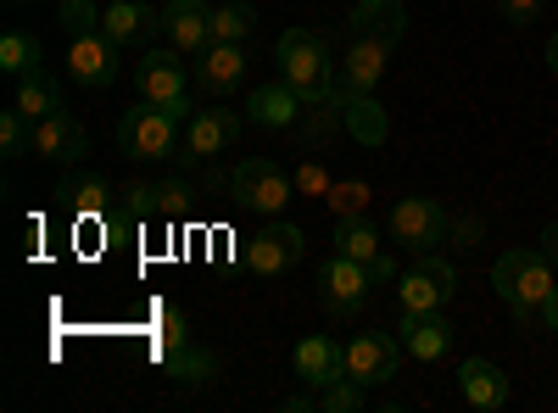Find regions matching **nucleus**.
Returning <instances> with one entry per match:
<instances>
[{
	"label": "nucleus",
	"mask_w": 558,
	"mask_h": 413,
	"mask_svg": "<svg viewBox=\"0 0 558 413\" xmlns=\"http://www.w3.org/2000/svg\"><path fill=\"white\" fill-rule=\"evenodd\" d=\"M492 286H497V296L508 302V313H514L520 325L531 330V325H542L547 302L558 296V268L542 257V246H536V252L520 246V252H502V257H497Z\"/></svg>",
	"instance_id": "1"
},
{
	"label": "nucleus",
	"mask_w": 558,
	"mask_h": 413,
	"mask_svg": "<svg viewBox=\"0 0 558 413\" xmlns=\"http://www.w3.org/2000/svg\"><path fill=\"white\" fill-rule=\"evenodd\" d=\"M274 68L286 78L307 107L336 101V57H330V39L313 34V28H286L274 45Z\"/></svg>",
	"instance_id": "2"
},
{
	"label": "nucleus",
	"mask_w": 558,
	"mask_h": 413,
	"mask_svg": "<svg viewBox=\"0 0 558 413\" xmlns=\"http://www.w3.org/2000/svg\"><path fill=\"white\" fill-rule=\"evenodd\" d=\"M229 196H235L241 212H257V218H279L291 202H296V185L291 173L268 162V157H246L235 162V173H229Z\"/></svg>",
	"instance_id": "3"
},
{
	"label": "nucleus",
	"mask_w": 558,
	"mask_h": 413,
	"mask_svg": "<svg viewBox=\"0 0 558 413\" xmlns=\"http://www.w3.org/2000/svg\"><path fill=\"white\" fill-rule=\"evenodd\" d=\"M179 129H184V123H179L168 107L140 101V107H129L123 123H118V146H123L134 162H162L168 151H179Z\"/></svg>",
	"instance_id": "4"
},
{
	"label": "nucleus",
	"mask_w": 558,
	"mask_h": 413,
	"mask_svg": "<svg viewBox=\"0 0 558 413\" xmlns=\"http://www.w3.org/2000/svg\"><path fill=\"white\" fill-rule=\"evenodd\" d=\"M447 235H452V218H447L441 202H430V196H402V202L391 207V241H397L402 252L425 257V252H436Z\"/></svg>",
	"instance_id": "5"
},
{
	"label": "nucleus",
	"mask_w": 558,
	"mask_h": 413,
	"mask_svg": "<svg viewBox=\"0 0 558 413\" xmlns=\"http://www.w3.org/2000/svg\"><path fill=\"white\" fill-rule=\"evenodd\" d=\"M380 280H375V268L368 263H352V257H330L318 268V302H324V313L330 318H352V313H363V302H368V291H375Z\"/></svg>",
	"instance_id": "6"
},
{
	"label": "nucleus",
	"mask_w": 558,
	"mask_h": 413,
	"mask_svg": "<svg viewBox=\"0 0 558 413\" xmlns=\"http://www.w3.org/2000/svg\"><path fill=\"white\" fill-rule=\"evenodd\" d=\"M134 89H140V101H151V107H168L179 123L191 118V78H184V68L168 57V51H146L134 68Z\"/></svg>",
	"instance_id": "7"
},
{
	"label": "nucleus",
	"mask_w": 558,
	"mask_h": 413,
	"mask_svg": "<svg viewBox=\"0 0 558 413\" xmlns=\"http://www.w3.org/2000/svg\"><path fill=\"white\" fill-rule=\"evenodd\" d=\"M241 257H246V268L252 274H263V280H279V274H291L302 257H307V235L296 223H268V229H257V235L241 246Z\"/></svg>",
	"instance_id": "8"
},
{
	"label": "nucleus",
	"mask_w": 558,
	"mask_h": 413,
	"mask_svg": "<svg viewBox=\"0 0 558 413\" xmlns=\"http://www.w3.org/2000/svg\"><path fill=\"white\" fill-rule=\"evenodd\" d=\"M241 141V118L229 112V107H196L191 118H184L179 129V157H191V162H213L218 151H229Z\"/></svg>",
	"instance_id": "9"
},
{
	"label": "nucleus",
	"mask_w": 558,
	"mask_h": 413,
	"mask_svg": "<svg viewBox=\"0 0 558 413\" xmlns=\"http://www.w3.org/2000/svg\"><path fill=\"white\" fill-rule=\"evenodd\" d=\"M452 291H458V274H452V263L425 252V257H418V263L402 274L397 302H402V313H436V307H447V302H452Z\"/></svg>",
	"instance_id": "10"
},
{
	"label": "nucleus",
	"mask_w": 558,
	"mask_h": 413,
	"mask_svg": "<svg viewBox=\"0 0 558 413\" xmlns=\"http://www.w3.org/2000/svg\"><path fill=\"white\" fill-rule=\"evenodd\" d=\"M68 73H73L84 89H107V84H118V73H123V45L107 39L101 28L68 39Z\"/></svg>",
	"instance_id": "11"
},
{
	"label": "nucleus",
	"mask_w": 558,
	"mask_h": 413,
	"mask_svg": "<svg viewBox=\"0 0 558 413\" xmlns=\"http://www.w3.org/2000/svg\"><path fill=\"white\" fill-rule=\"evenodd\" d=\"M402 369V341L386 336V330H363L347 341V375L357 386H386L391 375Z\"/></svg>",
	"instance_id": "12"
},
{
	"label": "nucleus",
	"mask_w": 558,
	"mask_h": 413,
	"mask_svg": "<svg viewBox=\"0 0 558 413\" xmlns=\"http://www.w3.org/2000/svg\"><path fill=\"white\" fill-rule=\"evenodd\" d=\"M386 62H391V45H380V39H352L347 57L336 62V101L368 96V89L386 78Z\"/></svg>",
	"instance_id": "13"
},
{
	"label": "nucleus",
	"mask_w": 558,
	"mask_h": 413,
	"mask_svg": "<svg viewBox=\"0 0 558 413\" xmlns=\"http://www.w3.org/2000/svg\"><path fill=\"white\" fill-rule=\"evenodd\" d=\"M162 34H168V45L179 57H202L213 45V7H202V0H168Z\"/></svg>",
	"instance_id": "14"
},
{
	"label": "nucleus",
	"mask_w": 558,
	"mask_h": 413,
	"mask_svg": "<svg viewBox=\"0 0 558 413\" xmlns=\"http://www.w3.org/2000/svg\"><path fill=\"white\" fill-rule=\"evenodd\" d=\"M302 112H307V101L296 96V89H291L286 78L257 84L252 96H246V118H252L257 129H274V134H291V129L302 123Z\"/></svg>",
	"instance_id": "15"
},
{
	"label": "nucleus",
	"mask_w": 558,
	"mask_h": 413,
	"mask_svg": "<svg viewBox=\"0 0 558 413\" xmlns=\"http://www.w3.org/2000/svg\"><path fill=\"white\" fill-rule=\"evenodd\" d=\"M34 151L45 162H57V168H73L89 151V134H84V123L73 112H51V118L34 123Z\"/></svg>",
	"instance_id": "16"
},
{
	"label": "nucleus",
	"mask_w": 558,
	"mask_h": 413,
	"mask_svg": "<svg viewBox=\"0 0 558 413\" xmlns=\"http://www.w3.org/2000/svg\"><path fill=\"white\" fill-rule=\"evenodd\" d=\"M241 78H246V45L213 39L196 57V89L202 96H229V89H241Z\"/></svg>",
	"instance_id": "17"
},
{
	"label": "nucleus",
	"mask_w": 558,
	"mask_h": 413,
	"mask_svg": "<svg viewBox=\"0 0 558 413\" xmlns=\"http://www.w3.org/2000/svg\"><path fill=\"white\" fill-rule=\"evenodd\" d=\"M296 375H302V386H313V391L347 380V347H341L336 336H307V341H296Z\"/></svg>",
	"instance_id": "18"
},
{
	"label": "nucleus",
	"mask_w": 558,
	"mask_h": 413,
	"mask_svg": "<svg viewBox=\"0 0 558 413\" xmlns=\"http://www.w3.org/2000/svg\"><path fill=\"white\" fill-rule=\"evenodd\" d=\"M57 207H62L68 218H101V212H112V207H118V191L107 185L101 173L78 168V173H68L62 185H57Z\"/></svg>",
	"instance_id": "19"
},
{
	"label": "nucleus",
	"mask_w": 558,
	"mask_h": 413,
	"mask_svg": "<svg viewBox=\"0 0 558 413\" xmlns=\"http://www.w3.org/2000/svg\"><path fill=\"white\" fill-rule=\"evenodd\" d=\"M397 341H402V352H413L418 363H436V357L452 352V325L441 318V307H436V313H402Z\"/></svg>",
	"instance_id": "20"
},
{
	"label": "nucleus",
	"mask_w": 558,
	"mask_h": 413,
	"mask_svg": "<svg viewBox=\"0 0 558 413\" xmlns=\"http://www.w3.org/2000/svg\"><path fill=\"white\" fill-rule=\"evenodd\" d=\"M352 39H380V45H397L408 34V12L402 0H357L352 17H347Z\"/></svg>",
	"instance_id": "21"
},
{
	"label": "nucleus",
	"mask_w": 558,
	"mask_h": 413,
	"mask_svg": "<svg viewBox=\"0 0 558 413\" xmlns=\"http://www.w3.org/2000/svg\"><path fill=\"white\" fill-rule=\"evenodd\" d=\"M101 34L118 39V45H140V39L162 34V12L146 7V0H118V7L101 12Z\"/></svg>",
	"instance_id": "22"
},
{
	"label": "nucleus",
	"mask_w": 558,
	"mask_h": 413,
	"mask_svg": "<svg viewBox=\"0 0 558 413\" xmlns=\"http://www.w3.org/2000/svg\"><path fill=\"white\" fill-rule=\"evenodd\" d=\"M458 391H463V402L470 408H508V375L497 369V363H486V357H470L458 369Z\"/></svg>",
	"instance_id": "23"
},
{
	"label": "nucleus",
	"mask_w": 558,
	"mask_h": 413,
	"mask_svg": "<svg viewBox=\"0 0 558 413\" xmlns=\"http://www.w3.org/2000/svg\"><path fill=\"white\" fill-rule=\"evenodd\" d=\"M17 112H28L34 123L51 118V112H62V84L45 73V68L23 73V78H17Z\"/></svg>",
	"instance_id": "24"
},
{
	"label": "nucleus",
	"mask_w": 558,
	"mask_h": 413,
	"mask_svg": "<svg viewBox=\"0 0 558 413\" xmlns=\"http://www.w3.org/2000/svg\"><path fill=\"white\" fill-rule=\"evenodd\" d=\"M336 252L352 257V263H380V229L368 223L363 212L357 218H336Z\"/></svg>",
	"instance_id": "25"
},
{
	"label": "nucleus",
	"mask_w": 558,
	"mask_h": 413,
	"mask_svg": "<svg viewBox=\"0 0 558 413\" xmlns=\"http://www.w3.org/2000/svg\"><path fill=\"white\" fill-rule=\"evenodd\" d=\"M162 369H168L179 386H202V380L218 375V357H213L207 347H196V341H184V347H173V352L162 357Z\"/></svg>",
	"instance_id": "26"
},
{
	"label": "nucleus",
	"mask_w": 558,
	"mask_h": 413,
	"mask_svg": "<svg viewBox=\"0 0 558 413\" xmlns=\"http://www.w3.org/2000/svg\"><path fill=\"white\" fill-rule=\"evenodd\" d=\"M341 118H347V134H357L363 146H380V141H386V112L368 101V96L341 101Z\"/></svg>",
	"instance_id": "27"
},
{
	"label": "nucleus",
	"mask_w": 558,
	"mask_h": 413,
	"mask_svg": "<svg viewBox=\"0 0 558 413\" xmlns=\"http://www.w3.org/2000/svg\"><path fill=\"white\" fill-rule=\"evenodd\" d=\"M34 68H39V39L23 34V28H12L7 39H0V73L23 78V73H34Z\"/></svg>",
	"instance_id": "28"
},
{
	"label": "nucleus",
	"mask_w": 558,
	"mask_h": 413,
	"mask_svg": "<svg viewBox=\"0 0 558 413\" xmlns=\"http://www.w3.org/2000/svg\"><path fill=\"white\" fill-rule=\"evenodd\" d=\"M252 28H257V12L246 7V0H229V7H218V12H213V39L241 45Z\"/></svg>",
	"instance_id": "29"
},
{
	"label": "nucleus",
	"mask_w": 558,
	"mask_h": 413,
	"mask_svg": "<svg viewBox=\"0 0 558 413\" xmlns=\"http://www.w3.org/2000/svg\"><path fill=\"white\" fill-rule=\"evenodd\" d=\"M0 146H7V157L34 151V118H28V112H17V107L0 112Z\"/></svg>",
	"instance_id": "30"
},
{
	"label": "nucleus",
	"mask_w": 558,
	"mask_h": 413,
	"mask_svg": "<svg viewBox=\"0 0 558 413\" xmlns=\"http://www.w3.org/2000/svg\"><path fill=\"white\" fill-rule=\"evenodd\" d=\"M368 196H375V191H368L363 179H336L324 202H330V212H336V218H357V212H368Z\"/></svg>",
	"instance_id": "31"
},
{
	"label": "nucleus",
	"mask_w": 558,
	"mask_h": 413,
	"mask_svg": "<svg viewBox=\"0 0 558 413\" xmlns=\"http://www.w3.org/2000/svg\"><path fill=\"white\" fill-rule=\"evenodd\" d=\"M57 23H62L68 39H78V34H96L101 28V12H96V0H62Z\"/></svg>",
	"instance_id": "32"
},
{
	"label": "nucleus",
	"mask_w": 558,
	"mask_h": 413,
	"mask_svg": "<svg viewBox=\"0 0 558 413\" xmlns=\"http://www.w3.org/2000/svg\"><path fill=\"white\" fill-rule=\"evenodd\" d=\"M318 408H324V413H357V408H363V386H357L352 375L336 380V386H324V391H318Z\"/></svg>",
	"instance_id": "33"
},
{
	"label": "nucleus",
	"mask_w": 558,
	"mask_h": 413,
	"mask_svg": "<svg viewBox=\"0 0 558 413\" xmlns=\"http://www.w3.org/2000/svg\"><path fill=\"white\" fill-rule=\"evenodd\" d=\"M118 212H129V218H157V185H146V179L123 185V191H118Z\"/></svg>",
	"instance_id": "34"
},
{
	"label": "nucleus",
	"mask_w": 558,
	"mask_h": 413,
	"mask_svg": "<svg viewBox=\"0 0 558 413\" xmlns=\"http://www.w3.org/2000/svg\"><path fill=\"white\" fill-rule=\"evenodd\" d=\"M291 185H296V196H330L336 179H330V168H324L318 157H307V162L291 173Z\"/></svg>",
	"instance_id": "35"
},
{
	"label": "nucleus",
	"mask_w": 558,
	"mask_h": 413,
	"mask_svg": "<svg viewBox=\"0 0 558 413\" xmlns=\"http://www.w3.org/2000/svg\"><path fill=\"white\" fill-rule=\"evenodd\" d=\"M191 212V185L184 179H162L157 185V218H184Z\"/></svg>",
	"instance_id": "36"
},
{
	"label": "nucleus",
	"mask_w": 558,
	"mask_h": 413,
	"mask_svg": "<svg viewBox=\"0 0 558 413\" xmlns=\"http://www.w3.org/2000/svg\"><path fill=\"white\" fill-rule=\"evenodd\" d=\"M157 325H162V347H157V357H168L173 347L191 341V330H184V313H179V307H157Z\"/></svg>",
	"instance_id": "37"
},
{
	"label": "nucleus",
	"mask_w": 558,
	"mask_h": 413,
	"mask_svg": "<svg viewBox=\"0 0 558 413\" xmlns=\"http://www.w3.org/2000/svg\"><path fill=\"white\" fill-rule=\"evenodd\" d=\"M502 7V17L514 23V28H525V23H536V12H542V0H497Z\"/></svg>",
	"instance_id": "38"
},
{
	"label": "nucleus",
	"mask_w": 558,
	"mask_h": 413,
	"mask_svg": "<svg viewBox=\"0 0 558 413\" xmlns=\"http://www.w3.org/2000/svg\"><path fill=\"white\" fill-rule=\"evenodd\" d=\"M452 241H458V246H481V223H475V218L452 223Z\"/></svg>",
	"instance_id": "39"
},
{
	"label": "nucleus",
	"mask_w": 558,
	"mask_h": 413,
	"mask_svg": "<svg viewBox=\"0 0 558 413\" xmlns=\"http://www.w3.org/2000/svg\"><path fill=\"white\" fill-rule=\"evenodd\" d=\"M542 257L558 268V223H547V229H542Z\"/></svg>",
	"instance_id": "40"
},
{
	"label": "nucleus",
	"mask_w": 558,
	"mask_h": 413,
	"mask_svg": "<svg viewBox=\"0 0 558 413\" xmlns=\"http://www.w3.org/2000/svg\"><path fill=\"white\" fill-rule=\"evenodd\" d=\"M279 408H291V413H302V408H318L307 391H296V397H286V402H279Z\"/></svg>",
	"instance_id": "41"
},
{
	"label": "nucleus",
	"mask_w": 558,
	"mask_h": 413,
	"mask_svg": "<svg viewBox=\"0 0 558 413\" xmlns=\"http://www.w3.org/2000/svg\"><path fill=\"white\" fill-rule=\"evenodd\" d=\"M542 330H553V336H558V296H553V302H547V313H542Z\"/></svg>",
	"instance_id": "42"
},
{
	"label": "nucleus",
	"mask_w": 558,
	"mask_h": 413,
	"mask_svg": "<svg viewBox=\"0 0 558 413\" xmlns=\"http://www.w3.org/2000/svg\"><path fill=\"white\" fill-rule=\"evenodd\" d=\"M547 73H553V78H558V34H553V39H547Z\"/></svg>",
	"instance_id": "43"
}]
</instances>
